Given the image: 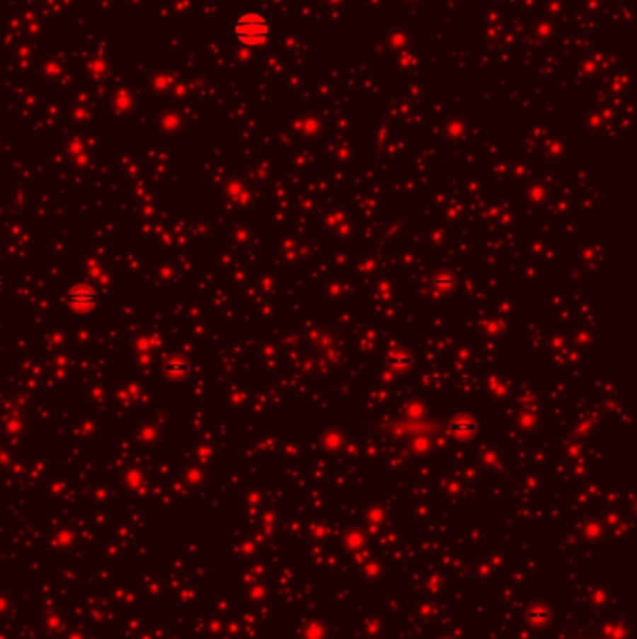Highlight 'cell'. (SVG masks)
<instances>
[{
	"label": "cell",
	"instance_id": "6da1fadb",
	"mask_svg": "<svg viewBox=\"0 0 637 639\" xmlns=\"http://www.w3.org/2000/svg\"><path fill=\"white\" fill-rule=\"evenodd\" d=\"M234 34L243 45H262L270 36V23L256 11H247L238 17V21L234 25Z\"/></svg>",
	"mask_w": 637,
	"mask_h": 639
},
{
	"label": "cell",
	"instance_id": "3957f363",
	"mask_svg": "<svg viewBox=\"0 0 637 639\" xmlns=\"http://www.w3.org/2000/svg\"><path fill=\"white\" fill-rule=\"evenodd\" d=\"M0 290H2V278H0Z\"/></svg>",
	"mask_w": 637,
	"mask_h": 639
},
{
	"label": "cell",
	"instance_id": "7a4b0ae2",
	"mask_svg": "<svg viewBox=\"0 0 637 639\" xmlns=\"http://www.w3.org/2000/svg\"><path fill=\"white\" fill-rule=\"evenodd\" d=\"M68 303L77 310H90L98 305L99 298L88 286H75L68 292Z\"/></svg>",
	"mask_w": 637,
	"mask_h": 639
}]
</instances>
